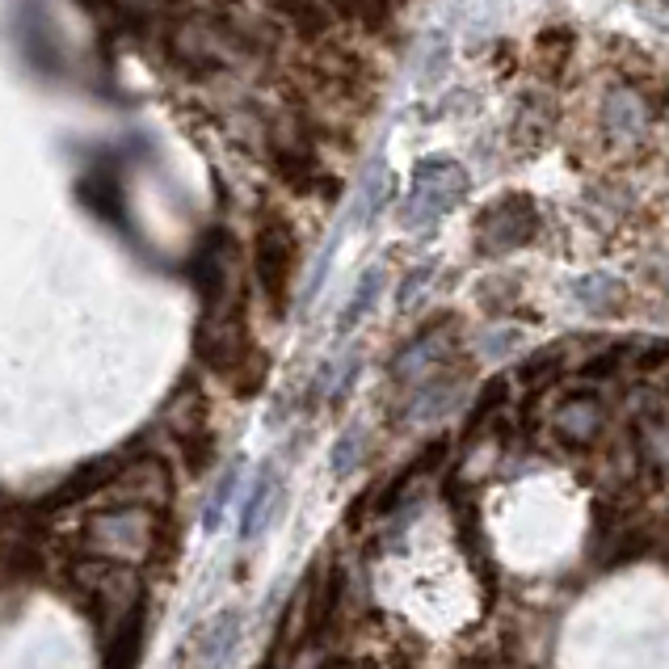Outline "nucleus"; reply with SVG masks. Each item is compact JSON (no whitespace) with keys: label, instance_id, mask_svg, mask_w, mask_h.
Returning a JSON list of instances; mask_svg holds the SVG:
<instances>
[{"label":"nucleus","instance_id":"1","mask_svg":"<svg viewBox=\"0 0 669 669\" xmlns=\"http://www.w3.org/2000/svg\"><path fill=\"white\" fill-rule=\"evenodd\" d=\"M88 552L110 564H127L135 555L152 548V518L144 505H115V510H97L88 518Z\"/></svg>","mask_w":669,"mask_h":669},{"label":"nucleus","instance_id":"5","mask_svg":"<svg viewBox=\"0 0 669 669\" xmlns=\"http://www.w3.org/2000/svg\"><path fill=\"white\" fill-rule=\"evenodd\" d=\"M274 497H278V480H274V471L270 467H262V476H258V485H253V493H249V501H244V523H240V530H244V539H253L258 530H265V523H270V505H274Z\"/></svg>","mask_w":669,"mask_h":669},{"label":"nucleus","instance_id":"10","mask_svg":"<svg viewBox=\"0 0 669 669\" xmlns=\"http://www.w3.org/2000/svg\"><path fill=\"white\" fill-rule=\"evenodd\" d=\"M375 291H379V278L371 274V278L362 283V291H354V299H349V312H346V321H342V328H354V321H358V316H367V308H371Z\"/></svg>","mask_w":669,"mask_h":669},{"label":"nucleus","instance_id":"6","mask_svg":"<svg viewBox=\"0 0 669 669\" xmlns=\"http://www.w3.org/2000/svg\"><path fill=\"white\" fill-rule=\"evenodd\" d=\"M594 421H598V413L589 401H577V405L564 408V417H560V430L573 438V442H585V438L594 434Z\"/></svg>","mask_w":669,"mask_h":669},{"label":"nucleus","instance_id":"11","mask_svg":"<svg viewBox=\"0 0 669 669\" xmlns=\"http://www.w3.org/2000/svg\"><path fill=\"white\" fill-rule=\"evenodd\" d=\"M560 362H564V354H560V349H548V354H539V358H530V362H526L523 379H526V383H535L539 375L548 379V371H560Z\"/></svg>","mask_w":669,"mask_h":669},{"label":"nucleus","instance_id":"7","mask_svg":"<svg viewBox=\"0 0 669 669\" xmlns=\"http://www.w3.org/2000/svg\"><path fill=\"white\" fill-rule=\"evenodd\" d=\"M358 459H362V434H358V430H346L342 442L333 446V471H337V476H349V471L358 467Z\"/></svg>","mask_w":669,"mask_h":669},{"label":"nucleus","instance_id":"8","mask_svg":"<svg viewBox=\"0 0 669 669\" xmlns=\"http://www.w3.org/2000/svg\"><path fill=\"white\" fill-rule=\"evenodd\" d=\"M505 396H510V383L505 379H493L485 392H480V401H476V413H471V426H480V421H489L497 408L505 405Z\"/></svg>","mask_w":669,"mask_h":669},{"label":"nucleus","instance_id":"2","mask_svg":"<svg viewBox=\"0 0 669 669\" xmlns=\"http://www.w3.org/2000/svg\"><path fill=\"white\" fill-rule=\"evenodd\" d=\"M253 270H258V287L262 295L283 312L287 291H291L295 274V232L283 215H265L253 244Z\"/></svg>","mask_w":669,"mask_h":669},{"label":"nucleus","instance_id":"12","mask_svg":"<svg viewBox=\"0 0 669 669\" xmlns=\"http://www.w3.org/2000/svg\"><path fill=\"white\" fill-rule=\"evenodd\" d=\"M666 362H669V342H657V346H648L644 354H636V371H641V375L666 367Z\"/></svg>","mask_w":669,"mask_h":669},{"label":"nucleus","instance_id":"3","mask_svg":"<svg viewBox=\"0 0 669 669\" xmlns=\"http://www.w3.org/2000/svg\"><path fill=\"white\" fill-rule=\"evenodd\" d=\"M236 641H240V614H215L211 623L199 628V636L190 644V669H224Z\"/></svg>","mask_w":669,"mask_h":669},{"label":"nucleus","instance_id":"9","mask_svg":"<svg viewBox=\"0 0 669 669\" xmlns=\"http://www.w3.org/2000/svg\"><path fill=\"white\" fill-rule=\"evenodd\" d=\"M619 362H623V346L607 349V354H594L589 362L582 367V379H607L619 371Z\"/></svg>","mask_w":669,"mask_h":669},{"label":"nucleus","instance_id":"4","mask_svg":"<svg viewBox=\"0 0 669 669\" xmlns=\"http://www.w3.org/2000/svg\"><path fill=\"white\" fill-rule=\"evenodd\" d=\"M265 4H270V13L291 29L295 38H303V43H321V38H328V29L337 22V17L328 13L324 0H265Z\"/></svg>","mask_w":669,"mask_h":669}]
</instances>
